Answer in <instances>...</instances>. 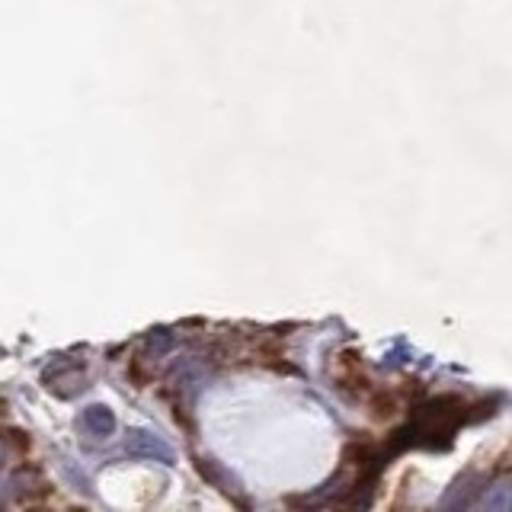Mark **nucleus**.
<instances>
[{
    "mask_svg": "<svg viewBox=\"0 0 512 512\" xmlns=\"http://www.w3.org/2000/svg\"><path fill=\"white\" fill-rule=\"evenodd\" d=\"M333 378L340 381L343 391H356V394H368V391H372V388H368V378L362 375V356H356V352H343V356L336 359Z\"/></svg>",
    "mask_w": 512,
    "mask_h": 512,
    "instance_id": "1",
    "label": "nucleus"
},
{
    "mask_svg": "<svg viewBox=\"0 0 512 512\" xmlns=\"http://www.w3.org/2000/svg\"><path fill=\"white\" fill-rule=\"evenodd\" d=\"M372 407H375V416H394V410H397V404H394V397H391V394H378Z\"/></svg>",
    "mask_w": 512,
    "mask_h": 512,
    "instance_id": "2",
    "label": "nucleus"
},
{
    "mask_svg": "<svg viewBox=\"0 0 512 512\" xmlns=\"http://www.w3.org/2000/svg\"><path fill=\"white\" fill-rule=\"evenodd\" d=\"M68 512H87V509H68Z\"/></svg>",
    "mask_w": 512,
    "mask_h": 512,
    "instance_id": "4",
    "label": "nucleus"
},
{
    "mask_svg": "<svg viewBox=\"0 0 512 512\" xmlns=\"http://www.w3.org/2000/svg\"><path fill=\"white\" fill-rule=\"evenodd\" d=\"M128 368H132V378H135V388H144V384H148L151 378H148V372H144V368H141V362L135 359L132 365H128Z\"/></svg>",
    "mask_w": 512,
    "mask_h": 512,
    "instance_id": "3",
    "label": "nucleus"
}]
</instances>
